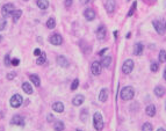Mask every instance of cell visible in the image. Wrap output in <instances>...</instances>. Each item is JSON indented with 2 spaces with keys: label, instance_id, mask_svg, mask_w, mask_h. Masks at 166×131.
<instances>
[{
  "label": "cell",
  "instance_id": "18",
  "mask_svg": "<svg viewBox=\"0 0 166 131\" xmlns=\"http://www.w3.org/2000/svg\"><path fill=\"white\" fill-rule=\"evenodd\" d=\"M145 113H146V115H147V116L153 117V116L156 115V107H154L153 104L147 106V107H146V109H145Z\"/></svg>",
  "mask_w": 166,
  "mask_h": 131
},
{
  "label": "cell",
  "instance_id": "35",
  "mask_svg": "<svg viewBox=\"0 0 166 131\" xmlns=\"http://www.w3.org/2000/svg\"><path fill=\"white\" fill-rule=\"evenodd\" d=\"M4 63H5V65H6V66H11V65H12V60H11V58H10V56H8V55L5 57V59H4Z\"/></svg>",
  "mask_w": 166,
  "mask_h": 131
},
{
  "label": "cell",
  "instance_id": "5",
  "mask_svg": "<svg viewBox=\"0 0 166 131\" xmlns=\"http://www.w3.org/2000/svg\"><path fill=\"white\" fill-rule=\"evenodd\" d=\"M22 102H23V99H22V96L20 94H14L11 98V101H10V103H11V106L13 108H19L22 104Z\"/></svg>",
  "mask_w": 166,
  "mask_h": 131
},
{
  "label": "cell",
  "instance_id": "17",
  "mask_svg": "<svg viewBox=\"0 0 166 131\" xmlns=\"http://www.w3.org/2000/svg\"><path fill=\"white\" fill-rule=\"evenodd\" d=\"M52 109L56 113H63L64 111V104L62 102H55L52 104Z\"/></svg>",
  "mask_w": 166,
  "mask_h": 131
},
{
  "label": "cell",
  "instance_id": "33",
  "mask_svg": "<svg viewBox=\"0 0 166 131\" xmlns=\"http://www.w3.org/2000/svg\"><path fill=\"white\" fill-rule=\"evenodd\" d=\"M78 86H79V80H78V79H74L73 83H72V85H71V91H75V89L78 88Z\"/></svg>",
  "mask_w": 166,
  "mask_h": 131
},
{
  "label": "cell",
  "instance_id": "23",
  "mask_svg": "<svg viewBox=\"0 0 166 131\" xmlns=\"http://www.w3.org/2000/svg\"><path fill=\"white\" fill-rule=\"evenodd\" d=\"M29 79H30V81H32L35 86L38 87V86L41 85V80H40V78H38L36 74H30V76H29Z\"/></svg>",
  "mask_w": 166,
  "mask_h": 131
},
{
  "label": "cell",
  "instance_id": "4",
  "mask_svg": "<svg viewBox=\"0 0 166 131\" xmlns=\"http://www.w3.org/2000/svg\"><path fill=\"white\" fill-rule=\"evenodd\" d=\"M134 70V61L131 59H127L122 65V72L124 74H130Z\"/></svg>",
  "mask_w": 166,
  "mask_h": 131
},
{
  "label": "cell",
  "instance_id": "15",
  "mask_svg": "<svg viewBox=\"0 0 166 131\" xmlns=\"http://www.w3.org/2000/svg\"><path fill=\"white\" fill-rule=\"evenodd\" d=\"M57 64L59 65V66H62V68H69V65H70L69 60L64 56H58L57 57Z\"/></svg>",
  "mask_w": 166,
  "mask_h": 131
},
{
  "label": "cell",
  "instance_id": "44",
  "mask_svg": "<svg viewBox=\"0 0 166 131\" xmlns=\"http://www.w3.org/2000/svg\"><path fill=\"white\" fill-rule=\"evenodd\" d=\"M157 131H166V130H165V129H164V128H159V129H158V130H157Z\"/></svg>",
  "mask_w": 166,
  "mask_h": 131
},
{
  "label": "cell",
  "instance_id": "24",
  "mask_svg": "<svg viewBox=\"0 0 166 131\" xmlns=\"http://www.w3.org/2000/svg\"><path fill=\"white\" fill-rule=\"evenodd\" d=\"M22 89H23V92L27 93V94H32V93H33V87H32V85L28 84V83H23V84H22Z\"/></svg>",
  "mask_w": 166,
  "mask_h": 131
},
{
  "label": "cell",
  "instance_id": "29",
  "mask_svg": "<svg viewBox=\"0 0 166 131\" xmlns=\"http://www.w3.org/2000/svg\"><path fill=\"white\" fill-rule=\"evenodd\" d=\"M159 61L160 63H165L166 61V51L165 50H160V52H159Z\"/></svg>",
  "mask_w": 166,
  "mask_h": 131
},
{
  "label": "cell",
  "instance_id": "2",
  "mask_svg": "<svg viewBox=\"0 0 166 131\" xmlns=\"http://www.w3.org/2000/svg\"><path fill=\"white\" fill-rule=\"evenodd\" d=\"M93 125L98 131H101L104 129V118L100 113H95L93 115Z\"/></svg>",
  "mask_w": 166,
  "mask_h": 131
},
{
  "label": "cell",
  "instance_id": "28",
  "mask_svg": "<svg viewBox=\"0 0 166 131\" xmlns=\"http://www.w3.org/2000/svg\"><path fill=\"white\" fill-rule=\"evenodd\" d=\"M153 130V126H152V124L151 123H144L143 124V126H142V131H152Z\"/></svg>",
  "mask_w": 166,
  "mask_h": 131
},
{
  "label": "cell",
  "instance_id": "10",
  "mask_svg": "<svg viewBox=\"0 0 166 131\" xmlns=\"http://www.w3.org/2000/svg\"><path fill=\"white\" fill-rule=\"evenodd\" d=\"M105 7H106L107 13H113L116 7V0H107L105 4Z\"/></svg>",
  "mask_w": 166,
  "mask_h": 131
},
{
  "label": "cell",
  "instance_id": "13",
  "mask_svg": "<svg viewBox=\"0 0 166 131\" xmlns=\"http://www.w3.org/2000/svg\"><path fill=\"white\" fill-rule=\"evenodd\" d=\"M108 96H109V91L107 88H102L99 93V101L100 102H106L108 100Z\"/></svg>",
  "mask_w": 166,
  "mask_h": 131
},
{
  "label": "cell",
  "instance_id": "40",
  "mask_svg": "<svg viewBox=\"0 0 166 131\" xmlns=\"http://www.w3.org/2000/svg\"><path fill=\"white\" fill-rule=\"evenodd\" d=\"M52 119H54V116L50 114V115H48V121L49 122H52Z\"/></svg>",
  "mask_w": 166,
  "mask_h": 131
},
{
  "label": "cell",
  "instance_id": "22",
  "mask_svg": "<svg viewBox=\"0 0 166 131\" xmlns=\"http://www.w3.org/2000/svg\"><path fill=\"white\" fill-rule=\"evenodd\" d=\"M154 94H156L158 98L164 96V94H165V88H164L163 86H157V87L154 88Z\"/></svg>",
  "mask_w": 166,
  "mask_h": 131
},
{
  "label": "cell",
  "instance_id": "19",
  "mask_svg": "<svg viewBox=\"0 0 166 131\" xmlns=\"http://www.w3.org/2000/svg\"><path fill=\"white\" fill-rule=\"evenodd\" d=\"M64 128H65L64 123H63L62 121H59V119H57V121L54 123V129H55V131H63Z\"/></svg>",
  "mask_w": 166,
  "mask_h": 131
},
{
  "label": "cell",
  "instance_id": "45",
  "mask_svg": "<svg viewBox=\"0 0 166 131\" xmlns=\"http://www.w3.org/2000/svg\"><path fill=\"white\" fill-rule=\"evenodd\" d=\"M130 36H131V33H128V35H127V38H130Z\"/></svg>",
  "mask_w": 166,
  "mask_h": 131
},
{
  "label": "cell",
  "instance_id": "43",
  "mask_svg": "<svg viewBox=\"0 0 166 131\" xmlns=\"http://www.w3.org/2000/svg\"><path fill=\"white\" fill-rule=\"evenodd\" d=\"M114 35H115V38L117 40V36H119V33H117V31H114Z\"/></svg>",
  "mask_w": 166,
  "mask_h": 131
},
{
  "label": "cell",
  "instance_id": "49",
  "mask_svg": "<svg viewBox=\"0 0 166 131\" xmlns=\"http://www.w3.org/2000/svg\"><path fill=\"white\" fill-rule=\"evenodd\" d=\"M77 131H81V130H77Z\"/></svg>",
  "mask_w": 166,
  "mask_h": 131
},
{
  "label": "cell",
  "instance_id": "8",
  "mask_svg": "<svg viewBox=\"0 0 166 131\" xmlns=\"http://www.w3.org/2000/svg\"><path fill=\"white\" fill-rule=\"evenodd\" d=\"M152 25H153V27H154L156 31H157L159 35H164V33L166 31V29H165V25H163L160 21H153V22H152Z\"/></svg>",
  "mask_w": 166,
  "mask_h": 131
},
{
  "label": "cell",
  "instance_id": "32",
  "mask_svg": "<svg viewBox=\"0 0 166 131\" xmlns=\"http://www.w3.org/2000/svg\"><path fill=\"white\" fill-rule=\"evenodd\" d=\"M158 70H159L158 63H157V61H152V63H151V71H152V72H157Z\"/></svg>",
  "mask_w": 166,
  "mask_h": 131
},
{
  "label": "cell",
  "instance_id": "48",
  "mask_svg": "<svg viewBox=\"0 0 166 131\" xmlns=\"http://www.w3.org/2000/svg\"><path fill=\"white\" fill-rule=\"evenodd\" d=\"M165 29H166V22H165Z\"/></svg>",
  "mask_w": 166,
  "mask_h": 131
},
{
  "label": "cell",
  "instance_id": "31",
  "mask_svg": "<svg viewBox=\"0 0 166 131\" xmlns=\"http://www.w3.org/2000/svg\"><path fill=\"white\" fill-rule=\"evenodd\" d=\"M136 7H137V3L135 1L134 4H132V6H131V8H130V11L128 12V14H127V16L128 18H130V16H132V14H134V12H135V10H136Z\"/></svg>",
  "mask_w": 166,
  "mask_h": 131
},
{
  "label": "cell",
  "instance_id": "37",
  "mask_svg": "<svg viewBox=\"0 0 166 131\" xmlns=\"http://www.w3.org/2000/svg\"><path fill=\"white\" fill-rule=\"evenodd\" d=\"M19 64H20V60H19V59H16V58H15V59H13V60H12V65H13V66H18Z\"/></svg>",
  "mask_w": 166,
  "mask_h": 131
},
{
  "label": "cell",
  "instance_id": "25",
  "mask_svg": "<svg viewBox=\"0 0 166 131\" xmlns=\"http://www.w3.org/2000/svg\"><path fill=\"white\" fill-rule=\"evenodd\" d=\"M21 15H22V11H20V10H15V11L13 12V14H12L13 21H14V22H16V21L21 18Z\"/></svg>",
  "mask_w": 166,
  "mask_h": 131
},
{
  "label": "cell",
  "instance_id": "34",
  "mask_svg": "<svg viewBox=\"0 0 166 131\" xmlns=\"http://www.w3.org/2000/svg\"><path fill=\"white\" fill-rule=\"evenodd\" d=\"M6 25H7L6 19H0V31L4 30V29L6 28Z\"/></svg>",
  "mask_w": 166,
  "mask_h": 131
},
{
  "label": "cell",
  "instance_id": "26",
  "mask_svg": "<svg viewBox=\"0 0 166 131\" xmlns=\"http://www.w3.org/2000/svg\"><path fill=\"white\" fill-rule=\"evenodd\" d=\"M45 60H47V56H45V53L43 52V53H41V56H38L37 60H36V64H37V65H43V64L45 63Z\"/></svg>",
  "mask_w": 166,
  "mask_h": 131
},
{
  "label": "cell",
  "instance_id": "41",
  "mask_svg": "<svg viewBox=\"0 0 166 131\" xmlns=\"http://www.w3.org/2000/svg\"><path fill=\"white\" fill-rule=\"evenodd\" d=\"M107 50H108V49H104L102 51H100V53H99V55H100V56H102V55H104V53H105V52H106Z\"/></svg>",
  "mask_w": 166,
  "mask_h": 131
},
{
  "label": "cell",
  "instance_id": "21",
  "mask_svg": "<svg viewBox=\"0 0 166 131\" xmlns=\"http://www.w3.org/2000/svg\"><path fill=\"white\" fill-rule=\"evenodd\" d=\"M37 6L40 10H47L49 7V1L48 0H37Z\"/></svg>",
  "mask_w": 166,
  "mask_h": 131
},
{
  "label": "cell",
  "instance_id": "14",
  "mask_svg": "<svg viewBox=\"0 0 166 131\" xmlns=\"http://www.w3.org/2000/svg\"><path fill=\"white\" fill-rule=\"evenodd\" d=\"M84 101H85V98H84V95H80V94H78V95H75V96L73 98V100H72V103H73V106L78 107V106H81L82 103H84Z\"/></svg>",
  "mask_w": 166,
  "mask_h": 131
},
{
  "label": "cell",
  "instance_id": "11",
  "mask_svg": "<svg viewBox=\"0 0 166 131\" xmlns=\"http://www.w3.org/2000/svg\"><path fill=\"white\" fill-rule=\"evenodd\" d=\"M106 35H107V29H106V27H105V26H100V27L98 28V30H97L98 40L104 41V40H105V37H106Z\"/></svg>",
  "mask_w": 166,
  "mask_h": 131
},
{
  "label": "cell",
  "instance_id": "39",
  "mask_svg": "<svg viewBox=\"0 0 166 131\" xmlns=\"http://www.w3.org/2000/svg\"><path fill=\"white\" fill-rule=\"evenodd\" d=\"M34 55L35 56H41V50L40 49H35L34 50Z\"/></svg>",
  "mask_w": 166,
  "mask_h": 131
},
{
  "label": "cell",
  "instance_id": "6",
  "mask_svg": "<svg viewBox=\"0 0 166 131\" xmlns=\"http://www.w3.org/2000/svg\"><path fill=\"white\" fill-rule=\"evenodd\" d=\"M101 70H102V64L99 63V61H93L92 65H91V71L94 76H99L101 73Z\"/></svg>",
  "mask_w": 166,
  "mask_h": 131
},
{
  "label": "cell",
  "instance_id": "20",
  "mask_svg": "<svg viewBox=\"0 0 166 131\" xmlns=\"http://www.w3.org/2000/svg\"><path fill=\"white\" fill-rule=\"evenodd\" d=\"M101 64H102V66L104 68H108L109 65L112 64V56H105L104 58H102V60H101Z\"/></svg>",
  "mask_w": 166,
  "mask_h": 131
},
{
  "label": "cell",
  "instance_id": "16",
  "mask_svg": "<svg viewBox=\"0 0 166 131\" xmlns=\"http://www.w3.org/2000/svg\"><path fill=\"white\" fill-rule=\"evenodd\" d=\"M143 50H144V46L142 43H136L135 46H134V55L135 56H141L143 53Z\"/></svg>",
  "mask_w": 166,
  "mask_h": 131
},
{
  "label": "cell",
  "instance_id": "12",
  "mask_svg": "<svg viewBox=\"0 0 166 131\" xmlns=\"http://www.w3.org/2000/svg\"><path fill=\"white\" fill-rule=\"evenodd\" d=\"M84 16H85V19L88 20V21H93V20L95 19V12H94V10H92V8L85 10Z\"/></svg>",
  "mask_w": 166,
  "mask_h": 131
},
{
  "label": "cell",
  "instance_id": "46",
  "mask_svg": "<svg viewBox=\"0 0 166 131\" xmlns=\"http://www.w3.org/2000/svg\"><path fill=\"white\" fill-rule=\"evenodd\" d=\"M90 1H94V0H86L85 3H90Z\"/></svg>",
  "mask_w": 166,
  "mask_h": 131
},
{
  "label": "cell",
  "instance_id": "1",
  "mask_svg": "<svg viewBox=\"0 0 166 131\" xmlns=\"http://www.w3.org/2000/svg\"><path fill=\"white\" fill-rule=\"evenodd\" d=\"M135 96V89L131 86H127L121 91V99L123 101H130Z\"/></svg>",
  "mask_w": 166,
  "mask_h": 131
},
{
  "label": "cell",
  "instance_id": "30",
  "mask_svg": "<svg viewBox=\"0 0 166 131\" xmlns=\"http://www.w3.org/2000/svg\"><path fill=\"white\" fill-rule=\"evenodd\" d=\"M87 116H88V113H87L86 109H84V110L81 111V114H80V119H81L82 122H86V121H87Z\"/></svg>",
  "mask_w": 166,
  "mask_h": 131
},
{
  "label": "cell",
  "instance_id": "27",
  "mask_svg": "<svg viewBox=\"0 0 166 131\" xmlns=\"http://www.w3.org/2000/svg\"><path fill=\"white\" fill-rule=\"evenodd\" d=\"M47 27H48L49 29H54V28L56 27V20H55L54 18H50V19L47 21Z\"/></svg>",
  "mask_w": 166,
  "mask_h": 131
},
{
  "label": "cell",
  "instance_id": "7",
  "mask_svg": "<svg viewBox=\"0 0 166 131\" xmlns=\"http://www.w3.org/2000/svg\"><path fill=\"white\" fill-rule=\"evenodd\" d=\"M49 42L52 45H60L63 43V37L59 34H54V35H51L49 37Z\"/></svg>",
  "mask_w": 166,
  "mask_h": 131
},
{
  "label": "cell",
  "instance_id": "47",
  "mask_svg": "<svg viewBox=\"0 0 166 131\" xmlns=\"http://www.w3.org/2000/svg\"><path fill=\"white\" fill-rule=\"evenodd\" d=\"M1 41H3V36H1V35H0V42H1Z\"/></svg>",
  "mask_w": 166,
  "mask_h": 131
},
{
  "label": "cell",
  "instance_id": "9",
  "mask_svg": "<svg viewBox=\"0 0 166 131\" xmlns=\"http://www.w3.org/2000/svg\"><path fill=\"white\" fill-rule=\"evenodd\" d=\"M11 124L23 126V125H25V118H23L21 115H15V116H13V118H12V121H11Z\"/></svg>",
  "mask_w": 166,
  "mask_h": 131
},
{
  "label": "cell",
  "instance_id": "38",
  "mask_svg": "<svg viewBox=\"0 0 166 131\" xmlns=\"http://www.w3.org/2000/svg\"><path fill=\"white\" fill-rule=\"evenodd\" d=\"M72 1H73V0H65V6H66V7H70V6L72 5Z\"/></svg>",
  "mask_w": 166,
  "mask_h": 131
},
{
  "label": "cell",
  "instance_id": "36",
  "mask_svg": "<svg viewBox=\"0 0 166 131\" xmlns=\"http://www.w3.org/2000/svg\"><path fill=\"white\" fill-rule=\"evenodd\" d=\"M15 76H16V74H15L14 72H10V73L7 74V79H8V80H12V79L15 78Z\"/></svg>",
  "mask_w": 166,
  "mask_h": 131
},
{
  "label": "cell",
  "instance_id": "42",
  "mask_svg": "<svg viewBox=\"0 0 166 131\" xmlns=\"http://www.w3.org/2000/svg\"><path fill=\"white\" fill-rule=\"evenodd\" d=\"M163 77H164V79L166 80V68H165V70H164V74H163Z\"/></svg>",
  "mask_w": 166,
  "mask_h": 131
},
{
  "label": "cell",
  "instance_id": "3",
  "mask_svg": "<svg viewBox=\"0 0 166 131\" xmlns=\"http://www.w3.org/2000/svg\"><path fill=\"white\" fill-rule=\"evenodd\" d=\"M14 11H15V7H14L13 4H6V5H4L3 8H1V15H3L4 19H6V18H8L10 15H12Z\"/></svg>",
  "mask_w": 166,
  "mask_h": 131
}]
</instances>
